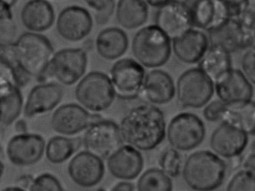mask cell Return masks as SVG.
Here are the masks:
<instances>
[{
    "mask_svg": "<svg viewBox=\"0 0 255 191\" xmlns=\"http://www.w3.org/2000/svg\"><path fill=\"white\" fill-rule=\"evenodd\" d=\"M119 127L124 142L144 152L156 149L166 136L163 112L150 103L131 109Z\"/></svg>",
    "mask_w": 255,
    "mask_h": 191,
    "instance_id": "1",
    "label": "cell"
},
{
    "mask_svg": "<svg viewBox=\"0 0 255 191\" xmlns=\"http://www.w3.org/2000/svg\"><path fill=\"white\" fill-rule=\"evenodd\" d=\"M226 164L214 152L201 150L191 154L183 164V180L195 191H213L223 184Z\"/></svg>",
    "mask_w": 255,
    "mask_h": 191,
    "instance_id": "2",
    "label": "cell"
},
{
    "mask_svg": "<svg viewBox=\"0 0 255 191\" xmlns=\"http://www.w3.org/2000/svg\"><path fill=\"white\" fill-rule=\"evenodd\" d=\"M13 56L29 77L41 78L54 56L50 40L41 34L25 32L11 45Z\"/></svg>",
    "mask_w": 255,
    "mask_h": 191,
    "instance_id": "3",
    "label": "cell"
},
{
    "mask_svg": "<svg viewBox=\"0 0 255 191\" xmlns=\"http://www.w3.org/2000/svg\"><path fill=\"white\" fill-rule=\"evenodd\" d=\"M171 40L156 25L141 28L132 39V53L138 62L146 68L165 65L171 56Z\"/></svg>",
    "mask_w": 255,
    "mask_h": 191,
    "instance_id": "4",
    "label": "cell"
},
{
    "mask_svg": "<svg viewBox=\"0 0 255 191\" xmlns=\"http://www.w3.org/2000/svg\"><path fill=\"white\" fill-rule=\"evenodd\" d=\"M116 92L111 79L100 71H92L77 84L75 97L86 110L95 113L104 111L113 104Z\"/></svg>",
    "mask_w": 255,
    "mask_h": 191,
    "instance_id": "5",
    "label": "cell"
},
{
    "mask_svg": "<svg viewBox=\"0 0 255 191\" xmlns=\"http://www.w3.org/2000/svg\"><path fill=\"white\" fill-rule=\"evenodd\" d=\"M214 92V83L199 68L185 71L176 84L177 102L183 108L205 107Z\"/></svg>",
    "mask_w": 255,
    "mask_h": 191,
    "instance_id": "6",
    "label": "cell"
},
{
    "mask_svg": "<svg viewBox=\"0 0 255 191\" xmlns=\"http://www.w3.org/2000/svg\"><path fill=\"white\" fill-rule=\"evenodd\" d=\"M206 128L197 115L189 112L179 113L171 119L166 136L171 147L178 151H190L201 144L205 138Z\"/></svg>",
    "mask_w": 255,
    "mask_h": 191,
    "instance_id": "7",
    "label": "cell"
},
{
    "mask_svg": "<svg viewBox=\"0 0 255 191\" xmlns=\"http://www.w3.org/2000/svg\"><path fill=\"white\" fill-rule=\"evenodd\" d=\"M88 56L81 48H68L55 53L45 74L41 77H53L59 83L71 86L77 83L86 73Z\"/></svg>",
    "mask_w": 255,
    "mask_h": 191,
    "instance_id": "8",
    "label": "cell"
},
{
    "mask_svg": "<svg viewBox=\"0 0 255 191\" xmlns=\"http://www.w3.org/2000/svg\"><path fill=\"white\" fill-rule=\"evenodd\" d=\"M123 143L120 127L109 119L94 122L86 129L83 138L86 151L102 159H108Z\"/></svg>",
    "mask_w": 255,
    "mask_h": 191,
    "instance_id": "9",
    "label": "cell"
},
{
    "mask_svg": "<svg viewBox=\"0 0 255 191\" xmlns=\"http://www.w3.org/2000/svg\"><path fill=\"white\" fill-rule=\"evenodd\" d=\"M110 74L119 98L133 99L141 93L146 74L139 62L129 58L119 59L113 64Z\"/></svg>",
    "mask_w": 255,
    "mask_h": 191,
    "instance_id": "10",
    "label": "cell"
},
{
    "mask_svg": "<svg viewBox=\"0 0 255 191\" xmlns=\"http://www.w3.org/2000/svg\"><path fill=\"white\" fill-rule=\"evenodd\" d=\"M210 45L224 49L229 53L247 50L254 45L255 32L245 29L235 19H228L207 32Z\"/></svg>",
    "mask_w": 255,
    "mask_h": 191,
    "instance_id": "11",
    "label": "cell"
},
{
    "mask_svg": "<svg viewBox=\"0 0 255 191\" xmlns=\"http://www.w3.org/2000/svg\"><path fill=\"white\" fill-rule=\"evenodd\" d=\"M102 119L98 114H91L77 104H67L56 109L51 117V126L58 134L72 136L88 129L94 122Z\"/></svg>",
    "mask_w": 255,
    "mask_h": 191,
    "instance_id": "12",
    "label": "cell"
},
{
    "mask_svg": "<svg viewBox=\"0 0 255 191\" xmlns=\"http://www.w3.org/2000/svg\"><path fill=\"white\" fill-rule=\"evenodd\" d=\"M157 26L171 41L192 29L190 12L186 2L170 1L156 11Z\"/></svg>",
    "mask_w": 255,
    "mask_h": 191,
    "instance_id": "13",
    "label": "cell"
},
{
    "mask_svg": "<svg viewBox=\"0 0 255 191\" xmlns=\"http://www.w3.org/2000/svg\"><path fill=\"white\" fill-rule=\"evenodd\" d=\"M68 172L76 185L89 188L98 185L103 180L105 167L102 158L89 151H83L70 161Z\"/></svg>",
    "mask_w": 255,
    "mask_h": 191,
    "instance_id": "14",
    "label": "cell"
},
{
    "mask_svg": "<svg viewBox=\"0 0 255 191\" xmlns=\"http://www.w3.org/2000/svg\"><path fill=\"white\" fill-rule=\"evenodd\" d=\"M218 99L226 105L233 106L251 101L254 95L253 86L241 70H231L214 83Z\"/></svg>",
    "mask_w": 255,
    "mask_h": 191,
    "instance_id": "15",
    "label": "cell"
},
{
    "mask_svg": "<svg viewBox=\"0 0 255 191\" xmlns=\"http://www.w3.org/2000/svg\"><path fill=\"white\" fill-rule=\"evenodd\" d=\"M45 147V141L41 135L17 134L8 142L6 154L14 165L27 167L37 164L42 158Z\"/></svg>",
    "mask_w": 255,
    "mask_h": 191,
    "instance_id": "16",
    "label": "cell"
},
{
    "mask_svg": "<svg viewBox=\"0 0 255 191\" xmlns=\"http://www.w3.org/2000/svg\"><path fill=\"white\" fill-rule=\"evenodd\" d=\"M92 26L93 20L89 11L77 5L64 8L56 22L59 35L72 42L84 39L92 32Z\"/></svg>",
    "mask_w": 255,
    "mask_h": 191,
    "instance_id": "17",
    "label": "cell"
},
{
    "mask_svg": "<svg viewBox=\"0 0 255 191\" xmlns=\"http://www.w3.org/2000/svg\"><path fill=\"white\" fill-rule=\"evenodd\" d=\"M210 146L218 156L231 159L243 155L249 146V136L238 128L222 122L212 133Z\"/></svg>",
    "mask_w": 255,
    "mask_h": 191,
    "instance_id": "18",
    "label": "cell"
},
{
    "mask_svg": "<svg viewBox=\"0 0 255 191\" xmlns=\"http://www.w3.org/2000/svg\"><path fill=\"white\" fill-rule=\"evenodd\" d=\"M192 26L203 32H208L229 19L224 1L201 0L186 2Z\"/></svg>",
    "mask_w": 255,
    "mask_h": 191,
    "instance_id": "19",
    "label": "cell"
},
{
    "mask_svg": "<svg viewBox=\"0 0 255 191\" xmlns=\"http://www.w3.org/2000/svg\"><path fill=\"white\" fill-rule=\"evenodd\" d=\"M144 158L138 149L129 145L122 146L107 159L109 172L122 180H133L144 167Z\"/></svg>",
    "mask_w": 255,
    "mask_h": 191,
    "instance_id": "20",
    "label": "cell"
},
{
    "mask_svg": "<svg viewBox=\"0 0 255 191\" xmlns=\"http://www.w3.org/2000/svg\"><path fill=\"white\" fill-rule=\"evenodd\" d=\"M62 86L56 83H42L32 88L24 106V115L28 119L53 110L63 98Z\"/></svg>",
    "mask_w": 255,
    "mask_h": 191,
    "instance_id": "21",
    "label": "cell"
},
{
    "mask_svg": "<svg viewBox=\"0 0 255 191\" xmlns=\"http://www.w3.org/2000/svg\"><path fill=\"white\" fill-rule=\"evenodd\" d=\"M171 45L176 57L186 64L198 63L210 47L207 33L195 28L171 41Z\"/></svg>",
    "mask_w": 255,
    "mask_h": 191,
    "instance_id": "22",
    "label": "cell"
},
{
    "mask_svg": "<svg viewBox=\"0 0 255 191\" xmlns=\"http://www.w3.org/2000/svg\"><path fill=\"white\" fill-rule=\"evenodd\" d=\"M141 94L150 104H168L176 95V85L169 74L162 70H152L144 79Z\"/></svg>",
    "mask_w": 255,
    "mask_h": 191,
    "instance_id": "23",
    "label": "cell"
},
{
    "mask_svg": "<svg viewBox=\"0 0 255 191\" xmlns=\"http://www.w3.org/2000/svg\"><path fill=\"white\" fill-rule=\"evenodd\" d=\"M20 18L23 26L31 32H44L54 23V9L44 0L29 1L23 5Z\"/></svg>",
    "mask_w": 255,
    "mask_h": 191,
    "instance_id": "24",
    "label": "cell"
},
{
    "mask_svg": "<svg viewBox=\"0 0 255 191\" xmlns=\"http://www.w3.org/2000/svg\"><path fill=\"white\" fill-rule=\"evenodd\" d=\"M20 89L12 80L0 75L1 123L5 126L12 124L21 113L23 96Z\"/></svg>",
    "mask_w": 255,
    "mask_h": 191,
    "instance_id": "25",
    "label": "cell"
},
{
    "mask_svg": "<svg viewBox=\"0 0 255 191\" xmlns=\"http://www.w3.org/2000/svg\"><path fill=\"white\" fill-rule=\"evenodd\" d=\"M129 45L128 35L117 27L104 29L98 34L96 49L98 54L107 60H115L125 54Z\"/></svg>",
    "mask_w": 255,
    "mask_h": 191,
    "instance_id": "26",
    "label": "cell"
},
{
    "mask_svg": "<svg viewBox=\"0 0 255 191\" xmlns=\"http://www.w3.org/2000/svg\"><path fill=\"white\" fill-rule=\"evenodd\" d=\"M148 17V5L144 1L122 0L116 8V19L124 29H135L144 25Z\"/></svg>",
    "mask_w": 255,
    "mask_h": 191,
    "instance_id": "27",
    "label": "cell"
},
{
    "mask_svg": "<svg viewBox=\"0 0 255 191\" xmlns=\"http://www.w3.org/2000/svg\"><path fill=\"white\" fill-rule=\"evenodd\" d=\"M199 68L213 83L232 68L231 53L219 47H212L198 62Z\"/></svg>",
    "mask_w": 255,
    "mask_h": 191,
    "instance_id": "28",
    "label": "cell"
},
{
    "mask_svg": "<svg viewBox=\"0 0 255 191\" xmlns=\"http://www.w3.org/2000/svg\"><path fill=\"white\" fill-rule=\"evenodd\" d=\"M222 122L238 128L248 136H255V101L251 100L228 106Z\"/></svg>",
    "mask_w": 255,
    "mask_h": 191,
    "instance_id": "29",
    "label": "cell"
},
{
    "mask_svg": "<svg viewBox=\"0 0 255 191\" xmlns=\"http://www.w3.org/2000/svg\"><path fill=\"white\" fill-rule=\"evenodd\" d=\"M83 141L63 136H56L49 140L46 146V158L53 164H62L68 161L80 148Z\"/></svg>",
    "mask_w": 255,
    "mask_h": 191,
    "instance_id": "30",
    "label": "cell"
},
{
    "mask_svg": "<svg viewBox=\"0 0 255 191\" xmlns=\"http://www.w3.org/2000/svg\"><path fill=\"white\" fill-rule=\"evenodd\" d=\"M171 178L161 169L151 168L146 170L137 182L138 191H172Z\"/></svg>",
    "mask_w": 255,
    "mask_h": 191,
    "instance_id": "31",
    "label": "cell"
},
{
    "mask_svg": "<svg viewBox=\"0 0 255 191\" xmlns=\"http://www.w3.org/2000/svg\"><path fill=\"white\" fill-rule=\"evenodd\" d=\"M11 7L6 1L1 2V16H0V45L14 44L16 35V26L13 20Z\"/></svg>",
    "mask_w": 255,
    "mask_h": 191,
    "instance_id": "32",
    "label": "cell"
},
{
    "mask_svg": "<svg viewBox=\"0 0 255 191\" xmlns=\"http://www.w3.org/2000/svg\"><path fill=\"white\" fill-rule=\"evenodd\" d=\"M161 170L170 178H177L183 170V159L177 149L167 148L161 154L159 160Z\"/></svg>",
    "mask_w": 255,
    "mask_h": 191,
    "instance_id": "33",
    "label": "cell"
},
{
    "mask_svg": "<svg viewBox=\"0 0 255 191\" xmlns=\"http://www.w3.org/2000/svg\"><path fill=\"white\" fill-rule=\"evenodd\" d=\"M226 191H255V168L242 166L231 178Z\"/></svg>",
    "mask_w": 255,
    "mask_h": 191,
    "instance_id": "34",
    "label": "cell"
},
{
    "mask_svg": "<svg viewBox=\"0 0 255 191\" xmlns=\"http://www.w3.org/2000/svg\"><path fill=\"white\" fill-rule=\"evenodd\" d=\"M29 191H66L59 179L50 174L43 173L34 179L29 187Z\"/></svg>",
    "mask_w": 255,
    "mask_h": 191,
    "instance_id": "35",
    "label": "cell"
},
{
    "mask_svg": "<svg viewBox=\"0 0 255 191\" xmlns=\"http://www.w3.org/2000/svg\"><path fill=\"white\" fill-rule=\"evenodd\" d=\"M228 106L219 99L210 101L203 110V116L210 122H223Z\"/></svg>",
    "mask_w": 255,
    "mask_h": 191,
    "instance_id": "36",
    "label": "cell"
},
{
    "mask_svg": "<svg viewBox=\"0 0 255 191\" xmlns=\"http://www.w3.org/2000/svg\"><path fill=\"white\" fill-rule=\"evenodd\" d=\"M90 8L97 11L95 19L98 24H105L109 20L115 9L114 1H87Z\"/></svg>",
    "mask_w": 255,
    "mask_h": 191,
    "instance_id": "37",
    "label": "cell"
},
{
    "mask_svg": "<svg viewBox=\"0 0 255 191\" xmlns=\"http://www.w3.org/2000/svg\"><path fill=\"white\" fill-rule=\"evenodd\" d=\"M241 71L252 84L255 85V45L248 48L241 58Z\"/></svg>",
    "mask_w": 255,
    "mask_h": 191,
    "instance_id": "38",
    "label": "cell"
},
{
    "mask_svg": "<svg viewBox=\"0 0 255 191\" xmlns=\"http://www.w3.org/2000/svg\"><path fill=\"white\" fill-rule=\"evenodd\" d=\"M229 19H238L246 11L250 4V1H224Z\"/></svg>",
    "mask_w": 255,
    "mask_h": 191,
    "instance_id": "39",
    "label": "cell"
},
{
    "mask_svg": "<svg viewBox=\"0 0 255 191\" xmlns=\"http://www.w3.org/2000/svg\"><path fill=\"white\" fill-rule=\"evenodd\" d=\"M242 26L251 32L255 31V2H251L246 11L237 19Z\"/></svg>",
    "mask_w": 255,
    "mask_h": 191,
    "instance_id": "40",
    "label": "cell"
},
{
    "mask_svg": "<svg viewBox=\"0 0 255 191\" xmlns=\"http://www.w3.org/2000/svg\"><path fill=\"white\" fill-rule=\"evenodd\" d=\"M111 191H134V185L130 182H121L115 185Z\"/></svg>",
    "mask_w": 255,
    "mask_h": 191,
    "instance_id": "41",
    "label": "cell"
},
{
    "mask_svg": "<svg viewBox=\"0 0 255 191\" xmlns=\"http://www.w3.org/2000/svg\"><path fill=\"white\" fill-rule=\"evenodd\" d=\"M14 128H15V131L18 133V134H27V123L23 119H20V120L17 121Z\"/></svg>",
    "mask_w": 255,
    "mask_h": 191,
    "instance_id": "42",
    "label": "cell"
},
{
    "mask_svg": "<svg viewBox=\"0 0 255 191\" xmlns=\"http://www.w3.org/2000/svg\"><path fill=\"white\" fill-rule=\"evenodd\" d=\"M34 179H32L31 176H23L17 180L19 185L22 187H30L31 184L33 182Z\"/></svg>",
    "mask_w": 255,
    "mask_h": 191,
    "instance_id": "43",
    "label": "cell"
},
{
    "mask_svg": "<svg viewBox=\"0 0 255 191\" xmlns=\"http://www.w3.org/2000/svg\"><path fill=\"white\" fill-rule=\"evenodd\" d=\"M169 2V0H165V1H147V5H150L152 7H155V8H162L164 5H166L168 2Z\"/></svg>",
    "mask_w": 255,
    "mask_h": 191,
    "instance_id": "44",
    "label": "cell"
},
{
    "mask_svg": "<svg viewBox=\"0 0 255 191\" xmlns=\"http://www.w3.org/2000/svg\"><path fill=\"white\" fill-rule=\"evenodd\" d=\"M2 191H26L23 188H20V187H8V188H5L2 190Z\"/></svg>",
    "mask_w": 255,
    "mask_h": 191,
    "instance_id": "45",
    "label": "cell"
},
{
    "mask_svg": "<svg viewBox=\"0 0 255 191\" xmlns=\"http://www.w3.org/2000/svg\"><path fill=\"white\" fill-rule=\"evenodd\" d=\"M95 191H107L106 190H104V188H98V190H96Z\"/></svg>",
    "mask_w": 255,
    "mask_h": 191,
    "instance_id": "46",
    "label": "cell"
},
{
    "mask_svg": "<svg viewBox=\"0 0 255 191\" xmlns=\"http://www.w3.org/2000/svg\"></svg>",
    "mask_w": 255,
    "mask_h": 191,
    "instance_id": "47",
    "label": "cell"
}]
</instances>
